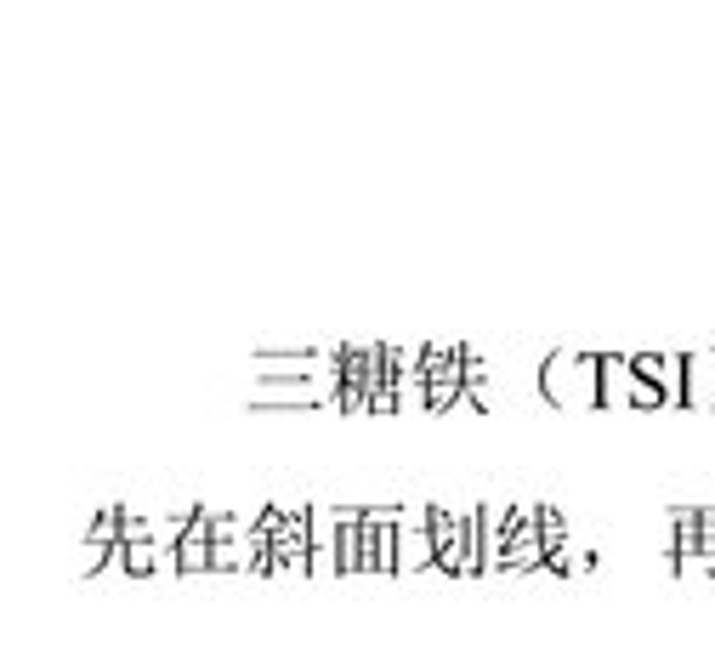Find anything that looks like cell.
<instances>
[{"label":"cell","instance_id":"1","mask_svg":"<svg viewBox=\"0 0 715 647\" xmlns=\"http://www.w3.org/2000/svg\"><path fill=\"white\" fill-rule=\"evenodd\" d=\"M437 574H483V506H432Z\"/></svg>","mask_w":715,"mask_h":647},{"label":"cell","instance_id":"2","mask_svg":"<svg viewBox=\"0 0 715 647\" xmlns=\"http://www.w3.org/2000/svg\"><path fill=\"white\" fill-rule=\"evenodd\" d=\"M256 523L273 534L267 574H313V506H267Z\"/></svg>","mask_w":715,"mask_h":647},{"label":"cell","instance_id":"3","mask_svg":"<svg viewBox=\"0 0 715 647\" xmlns=\"http://www.w3.org/2000/svg\"><path fill=\"white\" fill-rule=\"evenodd\" d=\"M540 386H545V398L562 403V409H591V403H602V358L557 352V358H545Z\"/></svg>","mask_w":715,"mask_h":647},{"label":"cell","instance_id":"4","mask_svg":"<svg viewBox=\"0 0 715 647\" xmlns=\"http://www.w3.org/2000/svg\"><path fill=\"white\" fill-rule=\"evenodd\" d=\"M602 409H664V392L636 369V358L608 352L602 358Z\"/></svg>","mask_w":715,"mask_h":647},{"label":"cell","instance_id":"5","mask_svg":"<svg viewBox=\"0 0 715 647\" xmlns=\"http://www.w3.org/2000/svg\"><path fill=\"white\" fill-rule=\"evenodd\" d=\"M381 364H386V347H341V409L347 415H369Z\"/></svg>","mask_w":715,"mask_h":647},{"label":"cell","instance_id":"6","mask_svg":"<svg viewBox=\"0 0 715 647\" xmlns=\"http://www.w3.org/2000/svg\"><path fill=\"white\" fill-rule=\"evenodd\" d=\"M437 568V534H432V506H398V574Z\"/></svg>","mask_w":715,"mask_h":647},{"label":"cell","instance_id":"7","mask_svg":"<svg viewBox=\"0 0 715 647\" xmlns=\"http://www.w3.org/2000/svg\"><path fill=\"white\" fill-rule=\"evenodd\" d=\"M364 574H398V506H364Z\"/></svg>","mask_w":715,"mask_h":647},{"label":"cell","instance_id":"8","mask_svg":"<svg viewBox=\"0 0 715 647\" xmlns=\"http://www.w3.org/2000/svg\"><path fill=\"white\" fill-rule=\"evenodd\" d=\"M420 364H426V403L432 409H449L466 392V352L460 347H426Z\"/></svg>","mask_w":715,"mask_h":647},{"label":"cell","instance_id":"9","mask_svg":"<svg viewBox=\"0 0 715 647\" xmlns=\"http://www.w3.org/2000/svg\"><path fill=\"white\" fill-rule=\"evenodd\" d=\"M551 545H545V528H540V506H517V528H511V545H506V574H534L545 568Z\"/></svg>","mask_w":715,"mask_h":647},{"label":"cell","instance_id":"10","mask_svg":"<svg viewBox=\"0 0 715 647\" xmlns=\"http://www.w3.org/2000/svg\"><path fill=\"white\" fill-rule=\"evenodd\" d=\"M176 562H182V574H205V568H216V511H193L188 534L176 540Z\"/></svg>","mask_w":715,"mask_h":647},{"label":"cell","instance_id":"11","mask_svg":"<svg viewBox=\"0 0 715 647\" xmlns=\"http://www.w3.org/2000/svg\"><path fill=\"white\" fill-rule=\"evenodd\" d=\"M636 369L664 392V409H670V403H687V352H642Z\"/></svg>","mask_w":715,"mask_h":647},{"label":"cell","instance_id":"12","mask_svg":"<svg viewBox=\"0 0 715 647\" xmlns=\"http://www.w3.org/2000/svg\"><path fill=\"white\" fill-rule=\"evenodd\" d=\"M313 574H341V506H313Z\"/></svg>","mask_w":715,"mask_h":647},{"label":"cell","instance_id":"13","mask_svg":"<svg viewBox=\"0 0 715 647\" xmlns=\"http://www.w3.org/2000/svg\"><path fill=\"white\" fill-rule=\"evenodd\" d=\"M511 528H517V511H506V506H483V574H506Z\"/></svg>","mask_w":715,"mask_h":647},{"label":"cell","instance_id":"14","mask_svg":"<svg viewBox=\"0 0 715 647\" xmlns=\"http://www.w3.org/2000/svg\"><path fill=\"white\" fill-rule=\"evenodd\" d=\"M341 574H364V506H341Z\"/></svg>","mask_w":715,"mask_h":647},{"label":"cell","instance_id":"15","mask_svg":"<svg viewBox=\"0 0 715 647\" xmlns=\"http://www.w3.org/2000/svg\"><path fill=\"white\" fill-rule=\"evenodd\" d=\"M687 403L715 409V352H687Z\"/></svg>","mask_w":715,"mask_h":647}]
</instances>
